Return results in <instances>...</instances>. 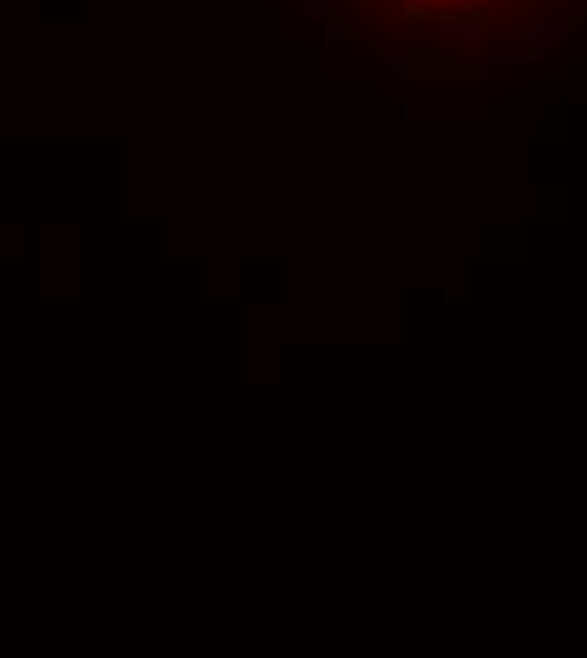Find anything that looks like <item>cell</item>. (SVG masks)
<instances>
[{
    "mask_svg": "<svg viewBox=\"0 0 587 658\" xmlns=\"http://www.w3.org/2000/svg\"><path fill=\"white\" fill-rule=\"evenodd\" d=\"M522 254V233H496L491 238V259H517Z\"/></svg>",
    "mask_w": 587,
    "mask_h": 658,
    "instance_id": "6da1fadb",
    "label": "cell"
}]
</instances>
